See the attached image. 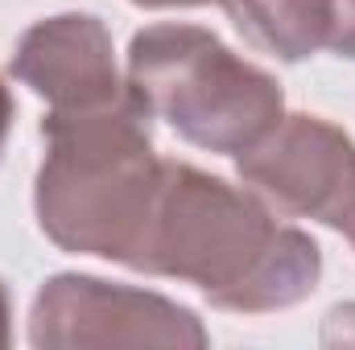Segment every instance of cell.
<instances>
[{"label": "cell", "instance_id": "6", "mask_svg": "<svg viewBox=\"0 0 355 350\" xmlns=\"http://www.w3.org/2000/svg\"><path fill=\"white\" fill-rule=\"evenodd\" d=\"M236 25L272 54L297 62L327 46L331 0H227Z\"/></svg>", "mask_w": 355, "mask_h": 350}, {"label": "cell", "instance_id": "3", "mask_svg": "<svg viewBox=\"0 0 355 350\" xmlns=\"http://www.w3.org/2000/svg\"><path fill=\"white\" fill-rule=\"evenodd\" d=\"M128 66L149 116H166L202 149L248 153L281 120L277 83L202 29L157 25L137 33Z\"/></svg>", "mask_w": 355, "mask_h": 350}, {"label": "cell", "instance_id": "7", "mask_svg": "<svg viewBox=\"0 0 355 350\" xmlns=\"http://www.w3.org/2000/svg\"><path fill=\"white\" fill-rule=\"evenodd\" d=\"M331 50L355 58V0H331Z\"/></svg>", "mask_w": 355, "mask_h": 350}, {"label": "cell", "instance_id": "2", "mask_svg": "<svg viewBox=\"0 0 355 350\" xmlns=\"http://www.w3.org/2000/svg\"><path fill=\"white\" fill-rule=\"evenodd\" d=\"M145 120L137 91H120L91 107H62L42 128L50 157L37 177V214L62 248L132 264L162 181Z\"/></svg>", "mask_w": 355, "mask_h": 350}, {"label": "cell", "instance_id": "4", "mask_svg": "<svg viewBox=\"0 0 355 350\" xmlns=\"http://www.w3.org/2000/svg\"><path fill=\"white\" fill-rule=\"evenodd\" d=\"M257 190L293 214H314L355 243V149L318 116H293L240 157Z\"/></svg>", "mask_w": 355, "mask_h": 350}, {"label": "cell", "instance_id": "9", "mask_svg": "<svg viewBox=\"0 0 355 350\" xmlns=\"http://www.w3.org/2000/svg\"><path fill=\"white\" fill-rule=\"evenodd\" d=\"M137 4H202V0H137ZM227 4V0H223Z\"/></svg>", "mask_w": 355, "mask_h": 350}, {"label": "cell", "instance_id": "1", "mask_svg": "<svg viewBox=\"0 0 355 350\" xmlns=\"http://www.w3.org/2000/svg\"><path fill=\"white\" fill-rule=\"evenodd\" d=\"M137 268L198 280L223 305H289L318 276V248L277 227L227 181L190 165H162L153 210L132 256Z\"/></svg>", "mask_w": 355, "mask_h": 350}, {"label": "cell", "instance_id": "8", "mask_svg": "<svg viewBox=\"0 0 355 350\" xmlns=\"http://www.w3.org/2000/svg\"><path fill=\"white\" fill-rule=\"evenodd\" d=\"M8 124H12V99H8L4 83H0V145H4V132H8Z\"/></svg>", "mask_w": 355, "mask_h": 350}, {"label": "cell", "instance_id": "5", "mask_svg": "<svg viewBox=\"0 0 355 350\" xmlns=\"http://www.w3.org/2000/svg\"><path fill=\"white\" fill-rule=\"evenodd\" d=\"M12 71L46 95L58 111L62 107H91L116 99V66L107 33L95 17H54L25 33Z\"/></svg>", "mask_w": 355, "mask_h": 350}]
</instances>
